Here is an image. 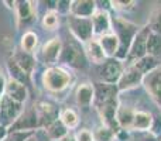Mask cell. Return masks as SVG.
I'll list each match as a JSON object with an SVG mask.
<instances>
[{
	"label": "cell",
	"mask_w": 161,
	"mask_h": 141,
	"mask_svg": "<svg viewBox=\"0 0 161 141\" xmlns=\"http://www.w3.org/2000/svg\"><path fill=\"white\" fill-rule=\"evenodd\" d=\"M112 24H113V33L119 38V52L116 55V59H119V61H122L125 64L130 44L133 41L134 35L137 34V31L140 30V27L137 24H134V23L126 20L122 16L112 17Z\"/></svg>",
	"instance_id": "6da1fadb"
},
{
	"label": "cell",
	"mask_w": 161,
	"mask_h": 141,
	"mask_svg": "<svg viewBox=\"0 0 161 141\" xmlns=\"http://www.w3.org/2000/svg\"><path fill=\"white\" fill-rule=\"evenodd\" d=\"M74 76L64 67H50L42 73V85L51 95H61L72 86Z\"/></svg>",
	"instance_id": "7a4b0ae2"
},
{
	"label": "cell",
	"mask_w": 161,
	"mask_h": 141,
	"mask_svg": "<svg viewBox=\"0 0 161 141\" xmlns=\"http://www.w3.org/2000/svg\"><path fill=\"white\" fill-rule=\"evenodd\" d=\"M150 33H151V28L148 24H144L143 27H140V30L137 31V34L134 35L133 41L130 44L127 58L125 61V67L126 65L136 64L137 61H140L142 58H144L147 55V40Z\"/></svg>",
	"instance_id": "3957f363"
},
{
	"label": "cell",
	"mask_w": 161,
	"mask_h": 141,
	"mask_svg": "<svg viewBox=\"0 0 161 141\" xmlns=\"http://www.w3.org/2000/svg\"><path fill=\"white\" fill-rule=\"evenodd\" d=\"M59 62L74 69H83L88 64V58L83 47H80L78 41H69L62 47Z\"/></svg>",
	"instance_id": "277c9868"
},
{
	"label": "cell",
	"mask_w": 161,
	"mask_h": 141,
	"mask_svg": "<svg viewBox=\"0 0 161 141\" xmlns=\"http://www.w3.org/2000/svg\"><path fill=\"white\" fill-rule=\"evenodd\" d=\"M23 111H24V105L14 102L13 99L3 93L0 99V124L8 130L16 123V120L21 116Z\"/></svg>",
	"instance_id": "5b68a950"
},
{
	"label": "cell",
	"mask_w": 161,
	"mask_h": 141,
	"mask_svg": "<svg viewBox=\"0 0 161 141\" xmlns=\"http://www.w3.org/2000/svg\"><path fill=\"white\" fill-rule=\"evenodd\" d=\"M67 21L68 28L74 35V38L82 45L93 38V28H92L91 19H80V17H75L69 14L67 17Z\"/></svg>",
	"instance_id": "8992f818"
},
{
	"label": "cell",
	"mask_w": 161,
	"mask_h": 141,
	"mask_svg": "<svg viewBox=\"0 0 161 141\" xmlns=\"http://www.w3.org/2000/svg\"><path fill=\"white\" fill-rule=\"evenodd\" d=\"M125 71V64L116 58H109L97 69V82L108 83V85H117L120 76Z\"/></svg>",
	"instance_id": "52a82bcc"
},
{
	"label": "cell",
	"mask_w": 161,
	"mask_h": 141,
	"mask_svg": "<svg viewBox=\"0 0 161 141\" xmlns=\"http://www.w3.org/2000/svg\"><path fill=\"white\" fill-rule=\"evenodd\" d=\"M144 72L140 69L136 64L133 65H126L125 71H123L122 76H120L119 82H117V89L119 92H129L133 89L139 88L143 85V79H144Z\"/></svg>",
	"instance_id": "ba28073f"
},
{
	"label": "cell",
	"mask_w": 161,
	"mask_h": 141,
	"mask_svg": "<svg viewBox=\"0 0 161 141\" xmlns=\"http://www.w3.org/2000/svg\"><path fill=\"white\" fill-rule=\"evenodd\" d=\"M36 109V113L38 116L40 122V128H47L50 124H53L55 120L59 119V107L53 102L48 100H38L37 103H34L33 106Z\"/></svg>",
	"instance_id": "9c48e42d"
},
{
	"label": "cell",
	"mask_w": 161,
	"mask_h": 141,
	"mask_svg": "<svg viewBox=\"0 0 161 141\" xmlns=\"http://www.w3.org/2000/svg\"><path fill=\"white\" fill-rule=\"evenodd\" d=\"M143 86L150 99L161 109V64L146 75L143 79Z\"/></svg>",
	"instance_id": "30bf717a"
},
{
	"label": "cell",
	"mask_w": 161,
	"mask_h": 141,
	"mask_svg": "<svg viewBox=\"0 0 161 141\" xmlns=\"http://www.w3.org/2000/svg\"><path fill=\"white\" fill-rule=\"evenodd\" d=\"M95 86V102L93 106L95 107H100L105 106L108 103L112 102H117L119 99V89L116 85H108V83H102V82H96L93 83Z\"/></svg>",
	"instance_id": "8fae6325"
},
{
	"label": "cell",
	"mask_w": 161,
	"mask_h": 141,
	"mask_svg": "<svg viewBox=\"0 0 161 141\" xmlns=\"http://www.w3.org/2000/svg\"><path fill=\"white\" fill-rule=\"evenodd\" d=\"M92 28H93V38H99L102 35L112 33L113 31V24H112V16L106 8H99L95 11V14L91 17Z\"/></svg>",
	"instance_id": "7c38bea8"
},
{
	"label": "cell",
	"mask_w": 161,
	"mask_h": 141,
	"mask_svg": "<svg viewBox=\"0 0 161 141\" xmlns=\"http://www.w3.org/2000/svg\"><path fill=\"white\" fill-rule=\"evenodd\" d=\"M62 44L61 38L54 37L50 41H47L41 48V61L44 62V65L50 67H55L57 62H59V57L62 52Z\"/></svg>",
	"instance_id": "4fadbf2b"
},
{
	"label": "cell",
	"mask_w": 161,
	"mask_h": 141,
	"mask_svg": "<svg viewBox=\"0 0 161 141\" xmlns=\"http://www.w3.org/2000/svg\"><path fill=\"white\" fill-rule=\"evenodd\" d=\"M37 128H40V122L38 116L36 113V109L30 107L21 113V116L16 120L13 126L8 128V131H36Z\"/></svg>",
	"instance_id": "5bb4252c"
},
{
	"label": "cell",
	"mask_w": 161,
	"mask_h": 141,
	"mask_svg": "<svg viewBox=\"0 0 161 141\" xmlns=\"http://www.w3.org/2000/svg\"><path fill=\"white\" fill-rule=\"evenodd\" d=\"M16 13L19 27L31 24L37 19V2H17Z\"/></svg>",
	"instance_id": "9a60e30c"
},
{
	"label": "cell",
	"mask_w": 161,
	"mask_h": 141,
	"mask_svg": "<svg viewBox=\"0 0 161 141\" xmlns=\"http://www.w3.org/2000/svg\"><path fill=\"white\" fill-rule=\"evenodd\" d=\"M75 100L76 105L79 106L80 109L86 110V109L92 107L95 102V86L93 83L89 82H83L78 85L75 90Z\"/></svg>",
	"instance_id": "2e32d148"
},
{
	"label": "cell",
	"mask_w": 161,
	"mask_h": 141,
	"mask_svg": "<svg viewBox=\"0 0 161 141\" xmlns=\"http://www.w3.org/2000/svg\"><path fill=\"white\" fill-rule=\"evenodd\" d=\"M4 95L8 96L10 99H13L14 102L24 105V102L28 97V90H27V86L25 85H23V83H20V82H17V80L8 78V79L6 80Z\"/></svg>",
	"instance_id": "e0dca14e"
},
{
	"label": "cell",
	"mask_w": 161,
	"mask_h": 141,
	"mask_svg": "<svg viewBox=\"0 0 161 141\" xmlns=\"http://www.w3.org/2000/svg\"><path fill=\"white\" fill-rule=\"evenodd\" d=\"M83 51H85V54H86L88 61L92 62L93 65H97V67L105 64V61L108 59L105 52H103L102 47H100L99 41H97V38H92L91 41L83 44Z\"/></svg>",
	"instance_id": "ac0fdd59"
},
{
	"label": "cell",
	"mask_w": 161,
	"mask_h": 141,
	"mask_svg": "<svg viewBox=\"0 0 161 141\" xmlns=\"http://www.w3.org/2000/svg\"><path fill=\"white\" fill-rule=\"evenodd\" d=\"M154 126V117L150 111L146 110H136L131 124V131L137 133H148Z\"/></svg>",
	"instance_id": "d6986e66"
},
{
	"label": "cell",
	"mask_w": 161,
	"mask_h": 141,
	"mask_svg": "<svg viewBox=\"0 0 161 141\" xmlns=\"http://www.w3.org/2000/svg\"><path fill=\"white\" fill-rule=\"evenodd\" d=\"M95 0H75L71 4V14L80 19H91L97 10Z\"/></svg>",
	"instance_id": "ffe728a7"
},
{
	"label": "cell",
	"mask_w": 161,
	"mask_h": 141,
	"mask_svg": "<svg viewBox=\"0 0 161 141\" xmlns=\"http://www.w3.org/2000/svg\"><path fill=\"white\" fill-rule=\"evenodd\" d=\"M134 113H136V109H133L131 106H126L123 103H120L116 111V123L119 126V128L126 130V131H131Z\"/></svg>",
	"instance_id": "44dd1931"
},
{
	"label": "cell",
	"mask_w": 161,
	"mask_h": 141,
	"mask_svg": "<svg viewBox=\"0 0 161 141\" xmlns=\"http://www.w3.org/2000/svg\"><path fill=\"white\" fill-rule=\"evenodd\" d=\"M100 47H102L103 52H105L106 58H116L117 52H119V38L117 35L112 31V33L106 34V35H102L97 38Z\"/></svg>",
	"instance_id": "7402d4cb"
},
{
	"label": "cell",
	"mask_w": 161,
	"mask_h": 141,
	"mask_svg": "<svg viewBox=\"0 0 161 141\" xmlns=\"http://www.w3.org/2000/svg\"><path fill=\"white\" fill-rule=\"evenodd\" d=\"M11 58L24 71V73L27 75V76L31 78L34 69H36V58L33 57V54H27V52H24V51L19 50V51H16V52H13Z\"/></svg>",
	"instance_id": "603a6c76"
},
{
	"label": "cell",
	"mask_w": 161,
	"mask_h": 141,
	"mask_svg": "<svg viewBox=\"0 0 161 141\" xmlns=\"http://www.w3.org/2000/svg\"><path fill=\"white\" fill-rule=\"evenodd\" d=\"M7 71H8V73H10L11 79L17 80V82L23 83V85H25V86L30 85V79H31V78L27 76V75L24 73V71H23L21 68H20L19 65L13 61V58H11V57L7 59Z\"/></svg>",
	"instance_id": "cb8c5ba5"
},
{
	"label": "cell",
	"mask_w": 161,
	"mask_h": 141,
	"mask_svg": "<svg viewBox=\"0 0 161 141\" xmlns=\"http://www.w3.org/2000/svg\"><path fill=\"white\" fill-rule=\"evenodd\" d=\"M45 133H47V137L51 141H59L69 133V130H68V128L62 124L61 120L58 119V120H55L53 124H50L45 128Z\"/></svg>",
	"instance_id": "d4e9b609"
},
{
	"label": "cell",
	"mask_w": 161,
	"mask_h": 141,
	"mask_svg": "<svg viewBox=\"0 0 161 141\" xmlns=\"http://www.w3.org/2000/svg\"><path fill=\"white\" fill-rule=\"evenodd\" d=\"M38 45V35L34 31H25L20 40V48L27 54H33Z\"/></svg>",
	"instance_id": "484cf974"
},
{
	"label": "cell",
	"mask_w": 161,
	"mask_h": 141,
	"mask_svg": "<svg viewBox=\"0 0 161 141\" xmlns=\"http://www.w3.org/2000/svg\"><path fill=\"white\" fill-rule=\"evenodd\" d=\"M59 120H61L62 124H64L68 130H74V128H76L79 126V114L71 107H67V109H64V110H61V113H59Z\"/></svg>",
	"instance_id": "4316f807"
},
{
	"label": "cell",
	"mask_w": 161,
	"mask_h": 141,
	"mask_svg": "<svg viewBox=\"0 0 161 141\" xmlns=\"http://www.w3.org/2000/svg\"><path fill=\"white\" fill-rule=\"evenodd\" d=\"M147 55L154 58H161V35L151 31L147 40Z\"/></svg>",
	"instance_id": "83f0119b"
},
{
	"label": "cell",
	"mask_w": 161,
	"mask_h": 141,
	"mask_svg": "<svg viewBox=\"0 0 161 141\" xmlns=\"http://www.w3.org/2000/svg\"><path fill=\"white\" fill-rule=\"evenodd\" d=\"M114 133L116 131H113L110 127L102 124V123L92 131L95 141H114Z\"/></svg>",
	"instance_id": "f1b7e54d"
},
{
	"label": "cell",
	"mask_w": 161,
	"mask_h": 141,
	"mask_svg": "<svg viewBox=\"0 0 161 141\" xmlns=\"http://www.w3.org/2000/svg\"><path fill=\"white\" fill-rule=\"evenodd\" d=\"M42 27L48 31H55L59 25V14L55 10H48L45 11L44 17H42L41 21Z\"/></svg>",
	"instance_id": "f546056e"
},
{
	"label": "cell",
	"mask_w": 161,
	"mask_h": 141,
	"mask_svg": "<svg viewBox=\"0 0 161 141\" xmlns=\"http://www.w3.org/2000/svg\"><path fill=\"white\" fill-rule=\"evenodd\" d=\"M148 25H150L151 31L161 35V3L156 4L150 13V19H148Z\"/></svg>",
	"instance_id": "4dcf8cb0"
},
{
	"label": "cell",
	"mask_w": 161,
	"mask_h": 141,
	"mask_svg": "<svg viewBox=\"0 0 161 141\" xmlns=\"http://www.w3.org/2000/svg\"><path fill=\"white\" fill-rule=\"evenodd\" d=\"M31 136H34L33 131H8L2 141H27Z\"/></svg>",
	"instance_id": "1f68e13d"
},
{
	"label": "cell",
	"mask_w": 161,
	"mask_h": 141,
	"mask_svg": "<svg viewBox=\"0 0 161 141\" xmlns=\"http://www.w3.org/2000/svg\"><path fill=\"white\" fill-rule=\"evenodd\" d=\"M109 4L112 6L113 10L122 13V11L131 10V8L136 6V2H134V0H131V2H120V0H114V2H109Z\"/></svg>",
	"instance_id": "d6a6232c"
},
{
	"label": "cell",
	"mask_w": 161,
	"mask_h": 141,
	"mask_svg": "<svg viewBox=\"0 0 161 141\" xmlns=\"http://www.w3.org/2000/svg\"><path fill=\"white\" fill-rule=\"evenodd\" d=\"M71 4H72V2H69V0H58V2H55V11L58 14H67V16H69Z\"/></svg>",
	"instance_id": "836d02e7"
},
{
	"label": "cell",
	"mask_w": 161,
	"mask_h": 141,
	"mask_svg": "<svg viewBox=\"0 0 161 141\" xmlns=\"http://www.w3.org/2000/svg\"><path fill=\"white\" fill-rule=\"evenodd\" d=\"M75 138L76 141H95L93 140V134L91 130L88 128H80L75 133Z\"/></svg>",
	"instance_id": "e575fe53"
},
{
	"label": "cell",
	"mask_w": 161,
	"mask_h": 141,
	"mask_svg": "<svg viewBox=\"0 0 161 141\" xmlns=\"http://www.w3.org/2000/svg\"><path fill=\"white\" fill-rule=\"evenodd\" d=\"M7 133H8V130H7V128H6L4 126H2V124H0V141H2L3 138H4L6 136H7Z\"/></svg>",
	"instance_id": "d590c367"
},
{
	"label": "cell",
	"mask_w": 161,
	"mask_h": 141,
	"mask_svg": "<svg viewBox=\"0 0 161 141\" xmlns=\"http://www.w3.org/2000/svg\"><path fill=\"white\" fill-rule=\"evenodd\" d=\"M59 141H76V138H75V134H72V133H68L67 136L64 137V138H61Z\"/></svg>",
	"instance_id": "8d00e7d4"
},
{
	"label": "cell",
	"mask_w": 161,
	"mask_h": 141,
	"mask_svg": "<svg viewBox=\"0 0 161 141\" xmlns=\"http://www.w3.org/2000/svg\"><path fill=\"white\" fill-rule=\"evenodd\" d=\"M27 141H38V140H37V137H36V136H31V137H30V138H28Z\"/></svg>",
	"instance_id": "74e56055"
},
{
	"label": "cell",
	"mask_w": 161,
	"mask_h": 141,
	"mask_svg": "<svg viewBox=\"0 0 161 141\" xmlns=\"http://www.w3.org/2000/svg\"><path fill=\"white\" fill-rule=\"evenodd\" d=\"M158 141H161V140H158Z\"/></svg>",
	"instance_id": "f35d334b"
}]
</instances>
